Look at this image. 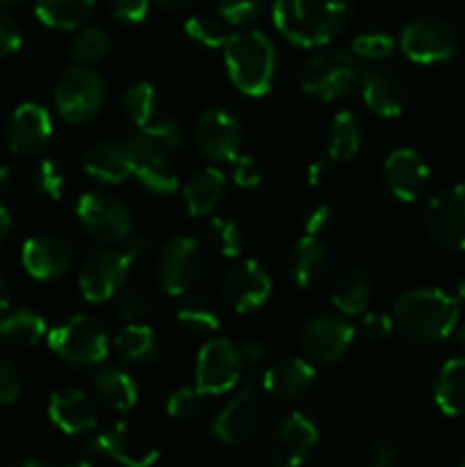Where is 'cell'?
<instances>
[{
    "mask_svg": "<svg viewBox=\"0 0 465 467\" xmlns=\"http://www.w3.org/2000/svg\"><path fill=\"white\" fill-rule=\"evenodd\" d=\"M181 144L182 130L176 119H160L137 128L126 140L132 176L153 194H173L178 190V176L171 160Z\"/></svg>",
    "mask_w": 465,
    "mask_h": 467,
    "instance_id": "cell-1",
    "label": "cell"
},
{
    "mask_svg": "<svg viewBox=\"0 0 465 467\" xmlns=\"http://www.w3.org/2000/svg\"><path fill=\"white\" fill-rule=\"evenodd\" d=\"M460 306L440 287L401 292L392 304V322L415 345H438L454 333Z\"/></svg>",
    "mask_w": 465,
    "mask_h": 467,
    "instance_id": "cell-2",
    "label": "cell"
},
{
    "mask_svg": "<svg viewBox=\"0 0 465 467\" xmlns=\"http://www.w3.org/2000/svg\"><path fill=\"white\" fill-rule=\"evenodd\" d=\"M276 30L299 48L326 46L349 21V0H274Z\"/></svg>",
    "mask_w": 465,
    "mask_h": 467,
    "instance_id": "cell-3",
    "label": "cell"
},
{
    "mask_svg": "<svg viewBox=\"0 0 465 467\" xmlns=\"http://www.w3.org/2000/svg\"><path fill=\"white\" fill-rule=\"evenodd\" d=\"M223 64L231 82L244 96L258 99L272 89L276 73V50L260 30L235 32L222 46Z\"/></svg>",
    "mask_w": 465,
    "mask_h": 467,
    "instance_id": "cell-4",
    "label": "cell"
},
{
    "mask_svg": "<svg viewBox=\"0 0 465 467\" xmlns=\"http://www.w3.org/2000/svg\"><path fill=\"white\" fill-rule=\"evenodd\" d=\"M356 55L342 48H324L315 53L301 68V89L315 100L333 103L349 96L360 85Z\"/></svg>",
    "mask_w": 465,
    "mask_h": 467,
    "instance_id": "cell-5",
    "label": "cell"
},
{
    "mask_svg": "<svg viewBox=\"0 0 465 467\" xmlns=\"http://www.w3.org/2000/svg\"><path fill=\"white\" fill-rule=\"evenodd\" d=\"M48 347L76 368H94L109 354V336L103 324L91 315H71L50 328Z\"/></svg>",
    "mask_w": 465,
    "mask_h": 467,
    "instance_id": "cell-6",
    "label": "cell"
},
{
    "mask_svg": "<svg viewBox=\"0 0 465 467\" xmlns=\"http://www.w3.org/2000/svg\"><path fill=\"white\" fill-rule=\"evenodd\" d=\"M105 103L103 78L85 64L68 67L55 85V109L67 123H87Z\"/></svg>",
    "mask_w": 465,
    "mask_h": 467,
    "instance_id": "cell-7",
    "label": "cell"
},
{
    "mask_svg": "<svg viewBox=\"0 0 465 467\" xmlns=\"http://www.w3.org/2000/svg\"><path fill=\"white\" fill-rule=\"evenodd\" d=\"M269 413V392L260 386H249L232 397L222 413L212 420V436L223 445H242L263 429Z\"/></svg>",
    "mask_w": 465,
    "mask_h": 467,
    "instance_id": "cell-8",
    "label": "cell"
},
{
    "mask_svg": "<svg viewBox=\"0 0 465 467\" xmlns=\"http://www.w3.org/2000/svg\"><path fill=\"white\" fill-rule=\"evenodd\" d=\"M205 255L201 242L191 235H173L162 244L155 263V278L164 295L182 296L196 285L203 272Z\"/></svg>",
    "mask_w": 465,
    "mask_h": 467,
    "instance_id": "cell-9",
    "label": "cell"
},
{
    "mask_svg": "<svg viewBox=\"0 0 465 467\" xmlns=\"http://www.w3.org/2000/svg\"><path fill=\"white\" fill-rule=\"evenodd\" d=\"M76 219L82 231L98 244H119L132 231V214L121 199L105 192H87L76 203Z\"/></svg>",
    "mask_w": 465,
    "mask_h": 467,
    "instance_id": "cell-10",
    "label": "cell"
},
{
    "mask_svg": "<svg viewBox=\"0 0 465 467\" xmlns=\"http://www.w3.org/2000/svg\"><path fill=\"white\" fill-rule=\"evenodd\" d=\"M460 39L454 26L440 16H415L401 27L399 48L410 62H447L459 53Z\"/></svg>",
    "mask_w": 465,
    "mask_h": 467,
    "instance_id": "cell-11",
    "label": "cell"
},
{
    "mask_svg": "<svg viewBox=\"0 0 465 467\" xmlns=\"http://www.w3.org/2000/svg\"><path fill=\"white\" fill-rule=\"evenodd\" d=\"M429 240L447 251H465V182L445 187L429 201L422 214Z\"/></svg>",
    "mask_w": 465,
    "mask_h": 467,
    "instance_id": "cell-12",
    "label": "cell"
},
{
    "mask_svg": "<svg viewBox=\"0 0 465 467\" xmlns=\"http://www.w3.org/2000/svg\"><path fill=\"white\" fill-rule=\"evenodd\" d=\"M354 327L342 315L317 313L301 327L299 345L313 365H336L354 342Z\"/></svg>",
    "mask_w": 465,
    "mask_h": 467,
    "instance_id": "cell-13",
    "label": "cell"
},
{
    "mask_svg": "<svg viewBox=\"0 0 465 467\" xmlns=\"http://www.w3.org/2000/svg\"><path fill=\"white\" fill-rule=\"evenodd\" d=\"M103 459H112L128 467L153 465L160 459V441L146 424L135 420H119L98 433Z\"/></svg>",
    "mask_w": 465,
    "mask_h": 467,
    "instance_id": "cell-14",
    "label": "cell"
},
{
    "mask_svg": "<svg viewBox=\"0 0 465 467\" xmlns=\"http://www.w3.org/2000/svg\"><path fill=\"white\" fill-rule=\"evenodd\" d=\"M130 267V260L126 258L123 251H91L82 260L80 272H78V287H80L82 299L89 301V304L112 301L117 292L128 283Z\"/></svg>",
    "mask_w": 465,
    "mask_h": 467,
    "instance_id": "cell-15",
    "label": "cell"
},
{
    "mask_svg": "<svg viewBox=\"0 0 465 467\" xmlns=\"http://www.w3.org/2000/svg\"><path fill=\"white\" fill-rule=\"evenodd\" d=\"M242 358L237 345L226 337H212L203 342L196 354L194 381L203 395L228 392L242 377Z\"/></svg>",
    "mask_w": 465,
    "mask_h": 467,
    "instance_id": "cell-16",
    "label": "cell"
},
{
    "mask_svg": "<svg viewBox=\"0 0 465 467\" xmlns=\"http://www.w3.org/2000/svg\"><path fill=\"white\" fill-rule=\"evenodd\" d=\"M317 441V424L308 415L290 413L269 433L267 461L274 467H296L308 459Z\"/></svg>",
    "mask_w": 465,
    "mask_h": 467,
    "instance_id": "cell-17",
    "label": "cell"
},
{
    "mask_svg": "<svg viewBox=\"0 0 465 467\" xmlns=\"http://www.w3.org/2000/svg\"><path fill=\"white\" fill-rule=\"evenodd\" d=\"M194 141L210 162H232L242 150V126L228 109L208 108L196 121Z\"/></svg>",
    "mask_w": 465,
    "mask_h": 467,
    "instance_id": "cell-18",
    "label": "cell"
},
{
    "mask_svg": "<svg viewBox=\"0 0 465 467\" xmlns=\"http://www.w3.org/2000/svg\"><path fill=\"white\" fill-rule=\"evenodd\" d=\"M222 292L235 313H253L272 296V276L258 260H242L226 272Z\"/></svg>",
    "mask_w": 465,
    "mask_h": 467,
    "instance_id": "cell-19",
    "label": "cell"
},
{
    "mask_svg": "<svg viewBox=\"0 0 465 467\" xmlns=\"http://www.w3.org/2000/svg\"><path fill=\"white\" fill-rule=\"evenodd\" d=\"M53 137V121L44 105L27 100L21 103L5 126L7 149L16 155H36L48 146Z\"/></svg>",
    "mask_w": 465,
    "mask_h": 467,
    "instance_id": "cell-20",
    "label": "cell"
},
{
    "mask_svg": "<svg viewBox=\"0 0 465 467\" xmlns=\"http://www.w3.org/2000/svg\"><path fill=\"white\" fill-rule=\"evenodd\" d=\"M429 164L415 149H395L383 162V181L401 203H413L429 185Z\"/></svg>",
    "mask_w": 465,
    "mask_h": 467,
    "instance_id": "cell-21",
    "label": "cell"
},
{
    "mask_svg": "<svg viewBox=\"0 0 465 467\" xmlns=\"http://www.w3.org/2000/svg\"><path fill=\"white\" fill-rule=\"evenodd\" d=\"M21 263L36 281H57L73 267V251L59 235H35L21 249Z\"/></svg>",
    "mask_w": 465,
    "mask_h": 467,
    "instance_id": "cell-22",
    "label": "cell"
},
{
    "mask_svg": "<svg viewBox=\"0 0 465 467\" xmlns=\"http://www.w3.org/2000/svg\"><path fill=\"white\" fill-rule=\"evenodd\" d=\"M48 418L62 433L80 438L98 427V406L85 390L67 388L53 392L48 401Z\"/></svg>",
    "mask_w": 465,
    "mask_h": 467,
    "instance_id": "cell-23",
    "label": "cell"
},
{
    "mask_svg": "<svg viewBox=\"0 0 465 467\" xmlns=\"http://www.w3.org/2000/svg\"><path fill=\"white\" fill-rule=\"evenodd\" d=\"M82 169L87 171V176L103 185L123 182L132 176V162L126 141L100 140L91 144L82 158Z\"/></svg>",
    "mask_w": 465,
    "mask_h": 467,
    "instance_id": "cell-24",
    "label": "cell"
},
{
    "mask_svg": "<svg viewBox=\"0 0 465 467\" xmlns=\"http://www.w3.org/2000/svg\"><path fill=\"white\" fill-rule=\"evenodd\" d=\"M315 377V365L308 358H285L264 372L263 388L276 400H299L313 388Z\"/></svg>",
    "mask_w": 465,
    "mask_h": 467,
    "instance_id": "cell-25",
    "label": "cell"
},
{
    "mask_svg": "<svg viewBox=\"0 0 465 467\" xmlns=\"http://www.w3.org/2000/svg\"><path fill=\"white\" fill-rule=\"evenodd\" d=\"M226 176L222 169L217 167H203L199 171L191 173L187 182L182 185V199H185V208L191 217H208L226 194Z\"/></svg>",
    "mask_w": 465,
    "mask_h": 467,
    "instance_id": "cell-26",
    "label": "cell"
},
{
    "mask_svg": "<svg viewBox=\"0 0 465 467\" xmlns=\"http://www.w3.org/2000/svg\"><path fill=\"white\" fill-rule=\"evenodd\" d=\"M372 299V278L358 265L342 267L331 283V304L340 315L354 317L367 308Z\"/></svg>",
    "mask_w": 465,
    "mask_h": 467,
    "instance_id": "cell-27",
    "label": "cell"
},
{
    "mask_svg": "<svg viewBox=\"0 0 465 467\" xmlns=\"http://www.w3.org/2000/svg\"><path fill=\"white\" fill-rule=\"evenodd\" d=\"M360 96L374 114L383 119L399 117L406 105V91L399 82L383 71H365L360 76Z\"/></svg>",
    "mask_w": 465,
    "mask_h": 467,
    "instance_id": "cell-28",
    "label": "cell"
},
{
    "mask_svg": "<svg viewBox=\"0 0 465 467\" xmlns=\"http://www.w3.org/2000/svg\"><path fill=\"white\" fill-rule=\"evenodd\" d=\"M328 267V254L322 240L315 235H304L294 242L287 255V269L296 287H313L324 276Z\"/></svg>",
    "mask_w": 465,
    "mask_h": 467,
    "instance_id": "cell-29",
    "label": "cell"
},
{
    "mask_svg": "<svg viewBox=\"0 0 465 467\" xmlns=\"http://www.w3.org/2000/svg\"><path fill=\"white\" fill-rule=\"evenodd\" d=\"M114 349L128 365L149 368L160 358L162 345H160L158 333L149 324L126 322V327L114 337Z\"/></svg>",
    "mask_w": 465,
    "mask_h": 467,
    "instance_id": "cell-30",
    "label": "cell"
},
{
    "mask_svg": "<svg viewBox=\"0 0 465 467\" xmlns=\"http://www.w3.org/2000/svg\"><path fill=\"white\" fill-rule=\"evenodd\" d=\"M433 401L447 418L465 415V356L450 358L433 383Z\"/></svg>",
    "mask_w": 465,
    "mask_h": 467,
    "instance_id": "cell-31",
    "label": "cell"
},
{
    "mask_svg": "<svg viewBox=\"0 0 465 467\" xmlns=\"http://www.w3.org/2000/svg\"><path fill=\"white\" fill-rule=\"evenodd\" d=\"M94 392L105 409L117 410V413H128L135 409L137 397H140L135 379L119 368L100 369L94 377Z\"/></svg>",
    "mask_w": 465,
    "mask_h": 467,
    "instance_id": "cell-32",
    "label": "cell"
},
{
    "mask_svg": "<svg viewBox=\"0 0 465 467\" xmlns=\"http://www.w3.org/2000/svg\"><path fill=\"white\" fill-rule=\"evenodd\" d=\"M46 336V319L36 310L16 308L0 315V342L7 347H35Z\"/></svg>",
    "mask_w": 465,
    "mask_h": 467,
    "instance_id": "cell-33",
    "label": "cell"
},
{
    "mask_svg": "<svg viewBox=\"0 0 465 467\" xmlns=\"http://www.w3.org/2000/svg\"><path fill=\"white\" fill-rule=\"evenodd\" d=\"M96 0H35V14L46 27L78 30L94 14Z\"/></svg>",
    "mask_w": 465,
    "mask_h": 467,
    "instance_id": "cell-34",
    "label": "cell"
},
{
    "mask_svg": "<svg viewBox=\"0 0 465 467\" xmlns=\"http://www.w3.org/2000/svg\"><path fill=\"white\" fill-rule=\"evenodd\" d=\"M176 319L185 331L196 333V336H208L219 328V308L214 301L205 295H187L176 308Z\"/></svg>",
    "mask_w": 465,
    "mask_h": 467,
    "instance_id": "cell-35",
    "label": "cell"
},
{
    "mask_svg": "<svg viewBox=\"0 0 465 467\" xmlns=\"http://www.w3.org/2000/svg\"><path fill=\"white\" fill-rule=\"evenodd\" d=\"M360 149V123L354 117V112L342 109L333 117L331 128H328V160L337 162V160L354 158L356 150Z\"/></svg>",
    "mask_w": 465,
    "mask_h": 467,
    "instance_id": "cell-36",
    "label": "cell"
},
{
    "mask_svg": "<svg viewBox=\"0 0 465 467\" xmlns=\"http://www.w3.org/2000/svg\"><path fill=\"white\" fill-rule=\"evenodd\" d=\"M123 109L137 128L149 126L158 114V91L150 82H135L123 91Z\"/></svg>",
    "mask_w": 465,
    "mask_h": 467,
    "instance_id": "cell-37",
    "label": "cell"
},
{
    "mask_svg": "<svg viewBox=\"0 0 465 467\" xmlns=\"http://www.w3.org/2000/svg\"><path fill=\"white\" fill-rule=\"evenodd\" d=\"M109 50V36L108 32L100 30V27H82L73 35L71 46H68V53L76 64H89L100 62V59L108 55Z\"/></svg>",
    "mask_w": 465,
    "mask_h": 467,
    "instance_id": "cell-38",
    "label": "cell"
},
{
    "mask_svg": "<svg viewBox=\"0 0 465 467\" xmlns=\"http://www.w3.org/2000/svg\"><path fill=\"white\" fill-rule=\"evenodd\" d=\"M208 240L223 258H237L244 251L246 235L231 217H212L208 223Z\"/></svg>",
    "mask_w": 465,
    "mask_h": 467,
    "instance_id": "cell-39",
    "label": "cell"
},
{
    "mask_svg": "<svg viewBox=\"0 0 465 467\" xmlns=\"http://www.w3.org/2000/svg\"><path fill=\"white\" fill-rule=\"evenodd\" d=\"M153 308V299L141 285H123L114 296V313L121 322H140Z\"/></svg>",
    "mask_w": 465,
    "mask_h": 467,
    "instance_id": "cell-40",
    "label": "cell"
},
{
    "mask_svg": "<svg viewBox=\"0 0 465 467\" xmlns=\"http://www.w3.org/2000/svg\"><path fill=\"white\" fill-rule=\"evenodd\" d=\"M185 35L205 48H222L231 35L226 32V23L214 16H190L185 21Z\"/></svg>",
    "mask_w": 465,
    "mask_h": 467,
    "instance_id": "cell-41",
    "label": "cell"
},
{
    "mask_svg": "<svg viewBox=\"0 0 465 467\" xmlns=\"http://www.w3.org/2000/svg\"><path fill=\"white\" fill-rule=\"evenodd\" d=\"M32 182H35V190L41 196H46V199L57 201L67 192V176H64L62 167L50 158H44L36 162L35 173H32Z\"/></svg>",
    "mask_w": 465,
    "mask_h": 467,
    "instance_id": "cell-42",
    "label": "cell"
},
{
    "mask_svg": "<svg viewBox=\"0 0 465 467\" xmlns=\"http://www.w3.org/2000/svg\"><path fill=\"white\" fill-rule=\"evenodd\" d=\"M351 53L360 59H383L395 53V36L388 32L372 30L354 36L351 41Z\"/></svg>",
    "mask_w": 465,
    "mask_h": 467,
    "instance_id": "cell-43",
    "label": "cell"
},
{
    "mask_svg": "<svg viewBox=\"0 0 465 467\" xmlns=\"http://www.w3.org/2000/svg\"><path fill=\"white\" fill-rule=\"evenodd\" d=\"M203 392L199 390L196 386H185V388H178L173 390L171 395L167 397V413L171 420H185L196 418L203 409Z\"/></svg>",
    "mask_w": 465,
    "mask_h": 467,
    "instance_id": "cell-44",
    "label": "cell"
},
{
    "mask_svg": "<svg viewBox=\"0 0 465 467\" xmlns=\"http://www.w3.org/2000/svg\"><path fill=\"white\" fill-rule=\"evenodd\" d=\"M264 7V0H219L217 14L226 26H249L251 21L260 16Z\"/></svg>",
    "mask_w": 465,
    "mask_h": 467,
    "instance_id": "cell-45",
    "label": "cell"
},
{
    "mask_svg": "<svg viewBox=\"0 0 465 467\" xmlns=\"http://www.w3.org/2000/svg\"><path fill=\"white\" fill-rule=\"evenodd\" d=\"M392 327H395L392 315L377 310V313L363 315V319H360L358 324V336L363 337L365 342H381L390 336Z\"/></svg>",
    "mask_w": 465,
    "mask_h": 467,
    "instance_id": "cell-46",
    "label": "cell"
},
{
    "mask_svg": "<svg viewBox=\"0 0 465 467\" xmlns=\"http://www.w3.org/2000/svg\"><path fill=\"white\" fill-rule=\"evenodd\" d=\"M231 164H232V181H235L237 187H242V190H253V187L260 185L263 173H260V167L258 162H255L253 155L240 153Z\"/></svg>",
    "mask_w": 465,
    "mask_h": 467,
    "instance_id": "cell-47",
    "label": "cell"
},
{
    "mask_svg": "<svg viewBox=\"0 0 465 467\" xmlns=\"http://www.w3.org/2000/svg\"><path fill=\"white\" fill-rule=\"evenodd\" d=\"M18 395H21V374L14 363L0 356V406L14 404Z\"/></svg>",
    "mask_w": 465,
    "mask_h": 467,
    "instance_id": "cell-48",
    "label": "cell"
},
{
    "mask_svg": "<svg viewBox=\"0 0 465 467\" xmlns=\"http://www.w3.org/2000/svg\"><path fill=\"white\" fill-rule=\"evenodd\" d=\"M108 9L121 23H141L149 16V0H108Z\"/></svg>",
    "mask_w": 465,
    "mask_h": 467,
    "instance_id": "cell-49",
    "label": "cell"
},
{
    "mask_svg": "<svg viewBox=\"0 0 465 467\" xmlns=\"http://www.w3.org/2000/svg\"><path fill=\"white\" fill-rule=\"evenodd\" d=\"M333 226V210L331 205L317 203L305 213L304 217V231L305 235L322 237L324 233H328V228Z\"/></svg>",
    "mask_w": 465,
    "mask_h": 467,
    "instance_id": "cell-50",
    "label": "cell"
},
{
    "mask_svg": "<svg viewBox=\"0 0 465 467\" xmlns=\"http://www.w3.org/2000/svg\"><path fill=\"white\" fill-rule=\"evenodd\" d=\"M23 44V32L18 23L7 14H0V57L16 53Z\"/></svg>",
    "mask_w": 465,
    "mask_h": 467,
    "instance_id": "cell-51",
    "label": "cell"
},
{
    "mask_svg": "<svg viewBox=\"0 0 465 467\" xmlns=\"http://www.w3.org/2000/svg\"><path fill=\"white\" fill-rule=\"evenodd\" d=\"M237 351H240L242 368L253 369L264 363L267 345H264V340H260V337H246V340H242V345H237Z\"/></svg>",
    "mask_w": 465,
    "mask_h": 467,
    "instance_id": "cell-52",
    "label": "cell"
},
{
    "mask_svg": "<svg viewBox=\"0 0 465 467\" xmlns=\"http://www.w3.org/2000/svg\"><path fill=\"white\" fill-rule=\"evenodd\" d=\"M399 454H397V447L388 441H374L367 447V463L374 467H390L397 463Z\"/></svg>",
    "mask_w": 465,
    "mask_h": 467,
    "instance_id": "cell-53",
    "label": "cell"
},
{
    "mask_svg": "<svg viewBox=\"0 0 465 467\" xmlns=\"http://www.w3.org/2000/svg\"><path fill=\"white\" fill-rule=\"evenodd\" d=\"M153 240H150L149 235H144V233H140V235H128V242H126V249H123V254H126V258L130 260V265L135 263H141V260L149 258L150 254H153Z\"/></svg>",
    "mask_w": 465,
    "mask_h": 467,
    "instance_id": "cell-54",
    "label": "cell"
},
{
    "mask_svg": "<svg viewBox=\"0 0 465 467\" xmlns=\"http://www.w3.org/2000/svg\"><path fill=\"white\" fill-rule=\"evenodd\" d=\"M328 169H331V160L328 158L310 162L308 169H305V181H308V185L310 187L324 185V181H326V176H328Z\"/></svg>",
    "mask_w": 465,
    "mask_h": 467,
    "instance_id": "cell-55",
    "label": "cell"
},
{
    "mask_svg": "<svg viewBox=\"0 0 465 467\" xmlns=\"http://www.w3.org/2000/svg\"><path fill=\"white\" fill-rule=\"evenodd\" d=\"M12 467H48V461L39 459V456H18L12 461Z\"/></svg>",
    "mask_w": 465,
    "mask_h": 467,
    "instance_id": "cell-56",
    "label": "cell"
},
{
    "mask_svg": "<svg viewBox=\"0 0 465 467\" xmlns=\"http://www.w3.org/2000/svg\"><path fill=\"white\" fill-rule=\"evenodd\" d=\"M12 182H14L12 169L5 167V164H0V196L7 194V192L12 190Z\"/></svg>",
    "mask_w": 465,
    "mask_h": 467,
    "instance_id": "cell-57",
    "label": "cell"
},
{
    "mask_svg": "<svg viewBox=\"0 0 465 467\" xmlns=\"http://www.w3.org/2000/svg\"><path fill=\"white\" fill-rule=\"evenodd\" d=\"M9 231H12V217H9L7 208L0 203V242L9 235Z\"/></svg>",
    "mask_w": 465,
    "mask_h": 467,
    "instance_id": "cell-58",
    "label": "cell"
},
{
    "mask_svg": "<svg viewBox=\"0 0 465 467\" xmlns=\"http://www.w3.org/2000/svg\"><path fill=\"white\" fill-rule=\"evenodd\" d=\"M9 308V285L3 276H0V315Z\"/></svg>",
    "mask_w": 465,
    "mask_h": 467,
    "instance_id": "cell-59",
    "label": "cell"
},
{
    "mask_svg": "<svg viewBox=\"0 0 465 467\" xmlns=\"http://www.w3.org/2000/svg\"><path fill=\"white\" fill-rule=\"evenodd\" d=\"M158 3L167 9H181V7H185L190 0H158Z\"/></svg>",
    "mask_w": 465,
    "mask_h": 467,
    "instance_id": "cell-60",
    "label": "cell"
},
{
    "mask_svg": "<svg viewBox=\"0 0 465 467\" xmlns=\"http://www.w3.org/2000/svg\"><path fill=\"white\" fill-rule=\"evenodd\" d=\"M456 342H459L460 349L465 351V322H463V327H460L459 331H456Z\"/></svg>",
    "mask_w": 465,
    "mask_h": 467,
    "instance_id": "cell-61",
    "label": "cell"
},
{
    "mask_svg": "<svg viewBox=\"0 0 465 467\" xmlns=\"http://www.w3.org/2000/svg\"><path fill=\"white\" fill-rule=\"evenodd\" d=\"M459 301H463L465 304V278H460L459 283Z\"/></svg>",
    "mask_w": 465,
    "mask_h": 467,
    "instance_id": "cell-62",
    "label": "cell"
},
{
    "mask_svg": "<svg viewBox=\"0 0 465 467\" xmlns=\"http://www.w3.org/2000/svg\"><path fill=\"white\" fill-rule=\"evenodd\" d=\"M18 3H23V0H0V7H14Z\"/></svg>",
    "mask_w": 465,
    "mask_h": 467,
    "instance_id": "cell-63",
    "label": "cell"
},
{
    "mask_svg": "<svg viewBox=\"0 0 465 467\" xmlns=\"http://www.w3.org/2000/svg\"><path fill=\"white\" fill-rule=\"evenodd\" d=\"M459 463H460V465H463V467H465V451H463V456H460V461H459Z\"/></svg>",
    "mask_w": 465,
    "mask_h": 467,
    "instance_id": "cell-64",
    "label": "cell"
}]
</instances>
